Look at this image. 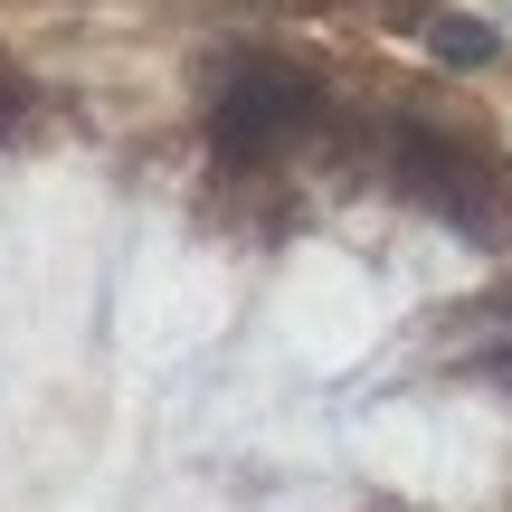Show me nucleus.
I'll list each match as a JSON object with an SVG mask.
<instances>
[{"label":"nucleus","mask_w":512,"mask_h":512,"mask_svg":"<svg viewBox=\"0 0 512 512\" xmlns=\"http://www.w3.org/2000/svg\"><path fill=\"white\" fill-rule=\"evenodd\" d=\"M494 370H503V380H512V351H503V361H494Z\"/></svg>","instance_id":"obj_5"},{"label":"nucleus","mask_w":512,"mask_h":512,"mask_svg":"<svg viewBox=\"0 0 512 512\" xmlns=\"http://www.w3.org/2000/svg\"><path fill=\"white\" fill-rule=\"evenodd\" d=\"M29 124H38V86L19 76V57L0 48V143H29Z\"/></svg>","instance_id":"obj_4"},{"label":"nucleus","mask_w":512,"mask_h":512,"mask_svg":"<svg viewBox=\"0 0 512 512\" xmlns=\"http://www.w3.org/2000/svg\"><path fill=\"white\" fill-rule=\"evenodd\" d=\"M418 38H427V57H437V67H465V76L503 57V29H494V19H475V10H437Z\"/></svg>","instance_id":"obj_3"},{"label":"nucleus","mask_w":512,"mask_h":512,"mask_svg":"<svg viewBox=\"0 0 512 512\" xmlns=\"http://www.w3.org/2000/svg\"><path fill=\"white\" fill-rule=\"evenodd\" d=\"M323 133V76L294 67V57H266V48H238L219 67V95H209V162L228 181L285 162L294 143Z\"/></svg>","instance_id":"obj_2"},{"label":"nucleus","mask_w":512,"mask_h":512,"mask_svg":"<svg viewBox=\"0 0 512 512\" xmlns=\"http://www.w3.org/2000/svg\"><path fill=\"white\" fill-rule=\"evenodd\" d=\"M370 152H380L389 190L408 209H427L446 238H465V247L512 238V162L475 114H456V105L446 114H380Z\"/></svg>","instance_id":"obj_1"}]
</instances>
